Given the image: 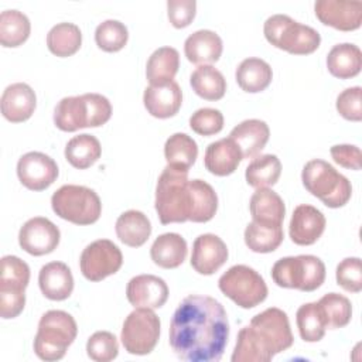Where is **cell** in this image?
I'll return each mask as SVG.
<instances>
[{"instance_id":"obj_27","label":"cell","mask_w":362,"mask_h":362,"mask_svg":"<svg viewBox=\"0 0 362 362\" xmlns=\"http://www.w3.org/2000/svg\"><path fill=\"white\" fill-rule=\"evenodd\" d=\"M327 68L332 76L339 79L356 76L362 68V52L359 47L351 42L334 45L327 55Z\"/></svg>"},{"instance_id":"obj_32","label":"cell","mask_w":362,"mask_h":362,"mask_svg":"<svg viewBox=\"0 0 362 362\" xmlns=\"http://www.w3.org/2000/svg\"><path fill=\"white\" fill-rule=\"evenodd\" d=\"M284 233L281 225L262 223L252 221L245 229V243L256 253L274 252L283 242Z\"/></svg>"},{"instance_id":"obj_31","label":"cell","mask_w":362,"mask_h":362,"mask_svg":"<svg viewBox=\"0 0 362 362\" xmlns=\"http://www.w3.org/2000/svg\"><path fill=\"white\" fill-rule=\"evenodd\" d=\"M191 192V209L188 221L192 222H208L211 221L218 209V195L215 189L199 178L189 181Z\"/></svg>"},{"instance_id":"obj_46","label":"cell","mask_w":362,"mask_h":362,"mask_svg":"<svg viewBox=\"0 0 362 362\" xmlns=\"http://www.w3.org/2000/svg\"><path fill=\"white\" fill-rule=\"evenodd\" d=\"M338 113L352 122H361L362 119V89L361 86H352L344 89L335 102Z\"/></svg>"},{"instance_id":"obj_11","label":"cell","mask_w":362,"mask_h":362,"mask_svg":"<svg viewBox=\"0 0 362 362\" xmlns=\"http://www.w3.org/2000/svg\"><path fill=\"white\" fill-rule=\"evenodd\" d=\"M160 338V318L150 308H136L122 327L120 339L124 349L132 355L150 354Z\"/></svg>"},{"instance_id":"obj_42","label":"cell","mask_w":362,"mask_h":362,"mask_svg":"<svg viewBox=\"0 0 362 362\" xmlns=\"http://www.w3.org/2000/svg\"><path fill=\"white\" fill-rule=\"evenodd\" d=\"M86 354L95 362L113 361L119 354L117 338L109 331H96L88 338Z\"/></svg>"},{"instance_id":"obj_3","label":"cell","mask_w":362,"mask_h":362,"mask_svg":"<svg viewBox=\"0 0 362 362\" xmlns=\"http://www.w3.org/2000/svg\"><path fill=\"white\" fill-rule=\"evenodd\" d=\"M154 208L163 225L188 221L191 192L188 170L167 164L158 177Z\"/></svg>"},{"instance_id":"obj_30","label":"cell","mask_w":362,"mask_h":362,"mask_svg":"<svg viewBox=\"0 0 362 362\" xmlns=\"http://www.w3.org/2000/svg\"><path fill=\"white\" fill-rule=\"evenodd\" d=\"M180 68V54L173 47L157 48L147 59L146 78L150 85L171 82Z\"/></svg>"},{"instance_id":"obj_21","label":"cell","mask_w":362,"mask_h":362,"mask_svg":"<svg viewBox=\"0 0 362 362\" xmlns=\"http://www.w3.org/2000/svg\"><path fill=\"white\" fill-rule=\"evenodd\" d=\"M41 293L54 301L66 300L74 290V276L71 269L62 262H49L38 273Z\"/></svg>"},{"instance_id":"obj_16","label":"cell","mask_w":362,"mask_h":362,"mask_svg":"<svg viewBox=\"0 0 362 362\" xmlns=\"http://www.w3.org/2000/svg\"><path fill=\"white\" fill-rule=\"evenodd\" d=\"M126 297L134 308L156 310L165 304L168 298V286L158 276L139 274L129 280Z\"/></svg>"},{"instance_id":"obj_23","label":"cell","mask_w":362,"mask_h":362,"mask_svg":"<svg viewBox=\"0 0 362 362\" xmlns=\"http://www.w3.org/2000/svg\"><path fill=\"white\" fill-rule=\"evenodd\" d=\"M270 129L266 122L260 119H247L235 126L229 137L238 144L243 158L256 157L269 141Z\"/></svg>"},{"instance_id":"obj_19","label":"cell","mask_w":362,"mask_h":362,"mask_svg":"<svg viewBox=\"0 0 362 362\" xmlns=\"http://www.w3.org/2000/svg\"><path fill=\"white\" fill-rule=\"evenodd\" d=\"M143 103L147 112L158 119L173 117L182 103V92L175 81L163 85H150L144 89Z\"/></svg>"},{"instance_id":"obj_35","label":"cell","mask_w":362,"mask_h":362,"mask_svg":"<svg viewBox=\"0 0 362 362\" xmlns=\"http://www.w3.org/2000/svg\"><path fill=\"white\" fill-rule=\"evenodd\" d=\"M281 174V163L274 154H262L253 157L245 171L246 182L250 187L269 188L273 187Z\"/></svg>"},{"instance_id":"obj_24","label":"cell","mask_w":362,"mask_h":362,"mask_svg":"<svg viewBox=\"0 0 362 362\" xmlns=\"http://www.w3.org/2000/svg\"><path fill=\"white\" fill-rule=\"evenodd\" d=\"M222 40L211 30H198L189 34L184 42V52L189 62L208 65L216 62L222 55Z\"/></svg>"},{"instance_id":"obj_1","label":"cell","mask_w":362,"mask_h":362,"mask_svg":"<svg viewBox=\"0 0 362 362\" xmlns=\"http://www.w3.org/2000/svg\"><path fill=\"white\" fill-rule=\"evenodd\" d=\"M168 338L171 349L182 361H219L229 338L223 305L209 296L185 297L173 314Z\"/></svg>"},{"instance_id":"obj_43","label":"cell","mask_w":362,"mask_h":362,"mask_svg":"<svg viewBox=\"0 0 362 362\" xmlns=\"http://www.w3.org/2000/svg\"><path fill=\"white\" fill-rule=\"evenodd\" d=\"M30 281V267L28 264L17 256L7 255L1 257V286H16L27 288Z\"/></svg>"},{"instance_id":"obj_33","label":"cell","mask_w":362,"mask_h":362,"mask_svg":"<svg viewBox=\"0 0 362 362\" xmlns=\"http://www.w3.org/2000/svg\"><path fill=\"white\" fill-rule=\"evenodd\" d=\"M192 90L205 100H219L226 92V81L212 65H199L189 76Z\"/></svg>"},{"instance_id":"obj_6","label":"cell","mask_w":362,"mask_h":362,"mask_svg":"<svg viewBox=\"0 0 362 362\" xmlns=\"http://www.w3.org/2000/svg\"><path fill=\"white\" fill-rule=\"evenodd\" d=\"M303 185L328 208L344 206L352 195L349 180L329 163L315 158L305 163L301 171Z\"/></svg>"},{"instance_id":"obj_22","label":"cell","mask_w":362,"mask_h":362,"mask_svg":"<svg viewBox=\"0 0 362 362\" xmlns=\"http://www.w3.org/2000/svg\"><path fill=\"white\" fill-rule=\"evenodd\" d=\"M242 160V151L230 137L211 143L204 156L205 168L218 177L232 174Z\"/></svg>"},{"instance_id":"obj_41","label":"cell","mask_w":362,"mask_h":362,"mask_svg":"<svg viewBox=\"0 0 362 362\" xmlns=\"http://www.w3.org/2000/svg\"><path fill=\"white\" fill-rule=\"evenodd\" d=\"M129 40L127 27L119 20H105L95 30L96 45L106 52L120 51Z\"/></svg>"},{"instance_id":"obj_8","label":"cell","mask_w":362,"mask_h":362,"mask_svg":"<svg viewBox=\"0 0 362 362\" xmlns=\"http://www.w3.org/2000/svg\"><path fill=\"white\" fill-rule=\"evenodd\" d=\"M272 279L279 287L310 293L324 283L325 264L314 255L281 257L272 267Z\"/></svg>"},{"instance_id":"obj_4","label":"cell","mask_w":362,"mask_h":362,"mask_svg":"<svg viewBox=\"0 0 362 362\" xmlns=\"http://www.w3.org/2000/svg\"><path fill=\"white\" fill-rule=\"evenodd\" d=\"M112 116L109 99L100 93L62 98L54 109V123L62 132L105 124Z\"/></svg>"},{"instance_id":"obj_28","label":"cell","mask_w":362,"mask_h":362,"mask_svg":"<svg viewBox=\"0 0 362 362\" xmlns=\"http://www.w3.org/2000/svg\"><path fill=\"white\" fill-rule=\"evenodd\" d=\"M119 240L130 247L143 246L151 235V223L147 215L137 209L123 212L115 225Z\"/></svg>"},{"instance_id":"obj_48","label":"cell","mask_w":362,"mask_h":362,"mask_svg":"<svg viewBox=\"0 0 362 362\" xmlns=\"http://www.w3.org/2000/svg\"><path fill=\"white\" fill-rule=\"evenodd\" d=\"M25 291L14 288H0V317L3 320L16 318L24 310Z\"/></svg>"},{"instance_id":"obj_20","label":"cell","mask_w":362,"mask_h":362,"mask_svg":"<svg viewBox=\"0 0 362 362\" xmlns=\"http://www.w3.org/2000/svg\"><path fill=\"white\" fill-rule=\"evenodd\" d=\"M1 115L11 123H20L31 117L37 106L33 88L24 82L8 85L1 95Z\"/></svg>"},{"instance_id":"obj_38","label":"cell","mask_w":362,"mask_h":362,"mask_svg":"<svg viewBox=\"0 0 362 362\" xmlns=\"http://www.w3.org/2000/svg\"><path fill=\"white\" fill-rule=\"evenodd\" d=\"M164 157L167 164L189 170L198 157L197 141L185 133H174L165 140Z\"/></svg>"},{"instance_id":"obj_45","label":"cell","mask_w":362,"mask_h":362,"mask_svg":"<svg viewBox=\"0 0 362 362\" xmlns=\"http://www.w3.org/2000/svg\"><path fill=\"white\" fill-rule=\"evenodd\" d=\"M189 127L201 136H212L223 129V115L214 107H201L189 117Z\"/></svg>"},{"instance_id":"obj_49","label":"cell","mask_w":362,"mask_h":362,"mask_svg":"<svg viewBox=\"0 0 362 362\" xmlns=\"http://www.w3.org/2000/svg\"><path fill=\"white\" fill-rule=\"evenodd\" d=\"M337 164L348 170H361V150L354 144H335L329 150Z\"/></svg>"},{"instance_id":"obj_9","label":"cell","mask_w":362,"mask_h":362,"mask_svg":"<svg viewBox=\"0 0 362 362\" xmlns=\"http://www.w3.org/2000/svg\"><path fill=\"white\" fill-rule=\"evenodd\" d=\"M51 206L59 218L75 225L95 223L102 214L99 195L85 185L75 184L58 188L51 197Z\"/></svg>"},{"instance_id":"obj_29","label":"cell","mask_w":362,"mask_h":362,"mask_svg":"<svg viewBox=\"0 0 362 362\" xmlns=\"http://www.w3.org/2000/svg\"><path fill=\"white\" fill-rule=\"evenodd\" d=\"M235 78L242 90L257 93L264 90L273 78L272 66L260 58L252 57L243 59L235 72Z\"/></svg>"},{"instance_id":"obj_12","label":"cell","mask_w":362,"mask_h":362,"mask_svg":"<svg viewBox=\"0 0 362 362\" xmlns=\"http://www.w3.org/2000/svg\"><path fill=\"white\" fill-rule=\"evenodd\" d=\"M123 264L120 249L109 239H98L89 243L81 253L79 267L89 281H100L115 274Z\"/></svg>"},{"instance_id":"obj_2","label":"cell","mask_w":362,"mask_h":362,"mask_svg":"<svg viewBox=\"0 0 362 362\" xmlns=\"http://www.w3.org/2000/svg\"><path fill=\"white\" fill-rule=\"evenodd\" d=\"M294 342L287 314L270 307L256 314L238 332L232 362H269Z\"/></svg>"},{"instance_id":"obj_37","label":"cell","mask_w":362,"mask_h":362,"mask_svg":"<svg viewBox=\"0 0 362 362\" xmlns=\"http://www.w3.org/2000/svg\"><path fill=\"white\" fill-rule=\"evenodd\" d=\"M31 31L28 17L18 10H4L0 14V44L14 48L27 41Z\"/></svg>"},{"instance_id":"obj_14","label":"cell","mask_w":362,"mask_h":362,"mask_svg":"<svg viewBox=\"0 0 362 362\" xmlns=\"http://www.w3.org/2000/svg\"><path fill=\"white\" fill-rule=\"evenodd\" d=\"M17 175L25 188L42 191L57 180L58 165L49 156L41 151H30L18 158Z\"/></svg>"},{"instance_id":"obj_7","label":"cell","mask_w":362,"mask_h":362,"mask_svg":"<svg viewBox=\"0 0 362 362\" xmlns=\"http://www.w3.org/2000/svg\"><path fill=\"white\" fill-rule=\"evenodd\" d=\"M263 33L272 45L294 55L311 54L321 42V35L315 28L301 24L287 14L267 17Z\"/></svg>"},{"instance_id":"obj_39","label":"cell","mask_w":362,"mask_h":362,"mask_svg":"<svg viewBox=\"0 0 362 362\" xmlns=\"http://www.w3.org/2000/svg\"><path fill=\"white\" fill-rule=\"evenodd\" d=\"M300 337L305 342H318L324 338L327 324L318 303H305L296 313Z\"/></svg>"},{"instance_id":"obj_36","label":"cell","mask_w":362,"mask_h":362,"mask_svg":"<svg viewBox=\"0 0 362 362\" xmlns=\"http://www.w3.org/2000/svg\"><path fill=\"white\" fill-rule=\"evenodd\" d=\"M82 44V33L74 23H58L47 34V47L57 57L74 55Z\"/></svg>"},{"instance_id":"obj_26","label":"cell","mask_w":362,"mask_h":362,"mask_svg":"<svg viewBox=\"0 0 362 362\" xmlns=\"http://www.w3.org/2000/svg\"><path fill=\"white\" fill-rule=\"evenodd\" d=\"M249 209L252 219L262 223L281 225L286 215L281 197L270 188H257L250 197Z\"/></svg>"},{"instance_id":"obj_44","label":"cell","mask_w":362,"mask_h":362,"mask_svg":"<svg viewBox=\"0 0 362 362\" xmlns=\"http://www.w3.org/2000/svg\"><path fill=\"white\" fill-rule=\"evenodd\" d=\"M338 286L351 293L362 290V262L359 257H346L341 260L335 270Z\"/></svg>"},{"instance_id":"obj_5","label":"cell","mask_w":362,"mask_h":362,"mask_svg":"<svg viewBox=\"0 0 362 362\" xmlns=\"http://www.w3.org/2000/svg\"><path fill=\"white\" fill-rule=\"evenodd\" d=\"M76 334L78 327L71 314L62 310H49L40 318L34 338V352L42 361H59Z\"/></svg>"},{"instance_id":"obj_18","label":"cell","mask_w":362,"mask_h":362,"mask_svg":"<svg viewBox=\"0 0 362 362\" xmlns=\"http://www.w3.org/2000/svg\"><path fill=\"white\" fill-rule=\"evenodd\" d=\"M325 223V216L320 209L308 204H300L293 211L288 235L296 245L308 246L321 238Z\"/></svg>"},{"instance_id":"obj_10","label":"cell","mask_w":362,"mask_h":362,"mask_svg":"<svg viewBox=\"0 0 362 362\" xmlns=\"http://www.w3.org/2000/svg\"><path fill=\"white\" fill-rule=\"evenodd\" d=\"M219 290L242 308H253L267 297L264 279L246 264L229 267L218 280Z\"/></svg>"},{"instance_id":"obj_15","label":"cell","mask_w":362,"mask_h":362,"mask_svg":"<svg viewBox=\"0 0 362 362\" xmlns=\"http://www.w3.org/2000/svg\"><path fill=\"white\" fill-rule=\"evenodd\" d=\"M314 11L322 24L341 31H352L362 24L361 0H317Z\"/></svg>"},{"instance_id":"obj_40","label":"cell","mask_w":362,"mask_h":362,"mask_svg":"<svg viewBox=\"0 0 362 362\" xmlns=\"http://www.w3.org/2000/svg\"><path fill=\"white\" fill-rule=\"evenodd\" d=\"M325 318L327 328L337 329L349 324L352 317V304L349 298L338 293H328L317 301Z\"/></svg>"},{"instance_id":"obj_25","label":"cell","mask_w":362,"mask_h":362,"mask_svg":"<svg viewBox=\"0 0 362 362\" xmlns=\"http://www.w3.org/2000/svg\"><path fill=\"white\" fill-rule=\"evenodd\" d=\"M187 240L175 232H167L156 238L150 247L151 260L163 269H175L187 257Z\"/></svg>"},{"instance_id":"obj_34","label":"cell","mask_w":362,"mask_h":362,"mask_svg":"<svg viewBox=\"0 0 362 362\" xmlns=\"http://www.w3.org/2000/svg\"><path fill=\"white\" fill-rule=\"evenodd\" d=\"M102 154L99 140L88 133L72 137L65 146L66 161L79 170H85L95 164Z\"/></svg>"},{"instance_id":"obj_47","label":"cell","mask_w":362,"mask_h":362,"mask_svg":"<svg viewBox=\"0 0 362 362\" xmlns=\"http://www.w3.org/2000/svg\"><path fill=\"white\" fill-rule=\"evenodd\" d=\"M168 20L175 28H184L191 24L197 11L195 0H168Z\"/></svg>"},{"instance_id":"obj_13","label":"cell","mask_w":362,"mask_h":362,"mask_svg":"<svg viewBox=\"0 0 362 362\" xmlns=\"http://www.w3.org/2000/svg\"><path fill=\"white\" fill-rule=\"evenodd\" d=\"M61 232L48 218L34 216L28 219L18 232L21 249L33 256H42L54 252L59 243Z\"/></svg>"},{"instance_id":"obj_17","label":"cell","mask_w":362,"mask_h":362,"mask_svg":"<svg viewBox=\"0 0 362 362\" xmlns=\"http://www.w3.org/2000/svg\"><path fill=\"white\" fill-rule=\"evenodd\" d=\"M226 243L214 233H202L192 243L191 266L204 276L214 274L228 260Z\"/></svg>"}]
</instances>
